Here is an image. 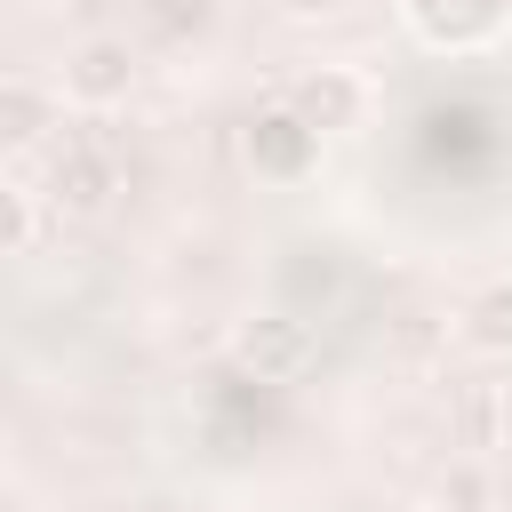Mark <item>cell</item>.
<instances>
[{
	"instance_id": "5bb4252c",
	"label": "cell",
	"mask_w": 512,
	"mask_h": 512,
	"mask_svg": "<svg viewBox=\"0 0 512 512\" xmlns=\"http://www.w3.org/2000/svg\"><path fill=\"white\" fill-rule=\"evenodd\" d=\"M368 8H408V0H368Z\"/></svg>"
},
{
	"instance_id": "7a4b0ae2",
	"label": "cell",
	"mask_w": 512,
	"mask_h": 512,
	"mask_svg": "<svg viewBox=\"0 0 512 512\" xmlns=\"http://www.w3.org/2000/svg\"><path fill=\"white\" fill-rule=\"evenodd\" d=\"M64 96H72V104H88V112L128 104V96H136V48H128V40H112V32L80 40V48L64 56Z\"/></svg>"
},
{
	"instance_id": "277c9868",
	"label": "cell",
	"mask_w": 512,
	"mask_h": 512,
	"mask_svg": "<svg viewBox=\"0 0 512 512\" xmlns=\"http://www.w3.org/2000/svg\"><path fill=\"white\" fill-rule=\"evenodd\" d=\"M288 112H296L304 128H320V136H344V128H360L368 88H360L344 64H312V72L288 80Z\"/></svg>"
},
{
	"instance_id": "8992f818",
	"label": "cell",
	"mask_w": 512,
	"mask_h": 512,
	"mask_svg": "<svg viewBox=\"0 0 512 512\" xmlns=\"http://www.w3.org/2000/svg\"><path fill=\"white\" fill-rule=\"evenodd\" d=\"M112 152H96V144H64L56 152V168H48V200H56V216H96L104 200H112Z\"/></svg>"
},
{
	"instance_id": "6da1fadb",
	"label": "cell",
	"mask_w": 512,
	"mask_h": 512,
	"mask_svg": "<svg viewBox=\"0 0 512 512\" xmlns=\"http://www.w3.org/2000/svg\"><path fill=\"white\" fill-rule=\"evenodd\" d=\"M232 352H240V368H256V384H296L320 344H312V320H296V312H256V320H240Z\"/></svg>"
},
{
	"instance_id": "8fae6325",
	"label": "cell",
	"mask_w": 512,
	"mask_h": 512,
	"mask_svg": "<svg viewBox=\"0 0 512 512\" xmlns=\"http://www.w3.org/2000/svg\"><path fill=\"white\" fill-rule=\"evenodd\" d=\"M296 24H320V16H336V8H352V0H280Z\"/></svg>"
},
{
	"instance_id": "4fadbf2b",
	"label": "cell",
	"mask_w": 512,
	"mask_h": 512,
	"mask_svg": "<svg viewBox=\"0 0 512 512\" xmlns=\"http://www.w3.org/2000/svg\"><path fill=\"white\" fill-rule=\"evenodd\" d=\"M416 512H456V504H448V496H424V504H416Z\"/></svg>"
},
{
	"instance_id": "5b68a950",
	"label": "cell",
	"mask_w": 512,
	"mask_h": 512,
	"mask_svg": "<svg viewBox=\"0 0 512 512\" xmlns=\"http://www.w3.org/2000/svg\"><path fill=\"white\" fill-rule=\"evenodd\" d=\"M512 0H408V24L432 40V48H488L504 32Z\"/></svg>"
},
{
	"instance_id": "52a82bcc",
	"label": "cell",
	"mask_w": 512,
	"mask_h": 512,
	"mask_svg": "<svg viewBox=\"0 0 512 512\" xmlns=\"http://www.w3.org/2000/svg\"><path fill=\"white\" fill-rule=\"evenodd\" d=\"M456 336H464V352H480V360H512V280L472 288L464 312H456Z\"/></svg>"
},
{
	"instance_id": "7c38bea8",
	"label": "cell",
	"mask_w": 512,
	"mask_h": 512,
	"mask_svg": "<svg viewBox=\"0 0 512 512\" xmlns=\"http://www.w3.org/2000/svg\"><path fill=\"white\" fill-rule=\"evenodd\" d=\"M496 424H504V448H512V384L496 392Z\"/></svg>"
},
{
	"instance_id": "30bf717a",
	"label": "cell",
	"mask_w": 512,
	"mask_h": 512,
	"mask_svg": "<svg viewBox=\"0 0 512 512\" xmlns=\"http://www.w3.org/2000/svg\"><path fill=\"white\" fill-rule=\"evenodd\" d=\"M440 496H448V504H456V512H488V480H480V472H472V464H456V472H448V480H440Z\"/></svg>"
},
{
	"instance_id": "9c48e42d",
	"label": "cell",
	"mask_w": 512,
	"mask_h": 512,
	"mask_svg": "<svg viewBox=\"0 0 512 512\" xmlns=\"http://www.w3.org/2000/svg\"><path fill=\"white\" fill-rule=\"evenodd\" d=\"M40 240V200L32 184H0V256H32Z\"/></svg>"
},
{
	"instance_id": "ba28073f",
	"label": "cell",
	"mask_w": 512,
	"mask_h": 512,
	"mask_svg": "<svg viewBox=\"0 0 512 512\" xmlns=\"http://www.w3.org/2000/svg\"><path fill=\"white\" fill-rule=\"evenodd\" d=\"M48 128H56V96H48L40 80H24V72L0 80V144H8V152H32Z\"/></svg>"
},
{
	"instance_id": "3957f363",
	"label": "cell",
	"mask_w": 512,
	"mask_h": 512,
	"mask_svg": "<svg viewBox=\"0 0 512 512\" xmlns=\"http://www.w3.org/2000/svg\"><path fill=\"white\" fill-rule=\"evenodd\" d=\"M312 160H320V128H304L288 104H272V112L248 120V168H256V176H272V184H304Z\"/></svg>"
},
{
	"instance_id": "9a60e30c",
	"label": "cell",
	"mask_w": 512,
	"mask_h": 512,
	"mask_svg": "<svg viewBox=\"0 0 512 512\" xmlns=\"http://www.w3.org/2000/svg\"><path fill=\"white\" fill-rule=\"evenodd\" d=\"M16 8H56V0H16Z\"/></svg>"
}]
</instances>
